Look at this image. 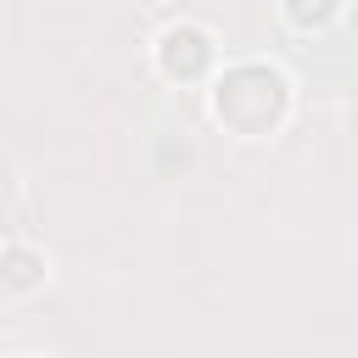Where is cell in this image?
<instances>
[{"instance_id":"6da1fadb","label":"cell","mask_w":358,"mask_h":358,"mask_svg":"<svg viewBox=\"0 0 358 358\" xmlns=\"http://www.w3.org/2000/svg\"><path fill=\"white\" fill-rule=\"evenodd\" d=\"M285 101H291V90H285L280 67H268V62H235L213 84V112L235 134H268L285 117Z\"/></svg>"},{"instance_id":"7a4b0ae2","label":"cell","mask_w":358,"mask_h":358,"mask_svg":"<svg viewBox=\"0 0 358 358\" xmlns=\"http://www.w3.org/2000/svg\"><path fill=\"white\" fill-rule=\"evenodd\" d=\"M157 62H162L168 78H196V73H207V67H213V39H207V28H196V22L162 28Z\"/></svg>"},{"instance_id":"3957f363","label":"cell","mask_w":358,"mask_h":358,"mask_svg":"<svg viewBox=\"0 0 358 358\" xmlns=\"http://www.w3.org/2000/svg\"><path fill=\"white\" fill-rule=\"evenodd\" d=\"M0 285H11V291L45 285V257H39L34 246H6V252H0Z\"/></svg>"}]
</instances>
